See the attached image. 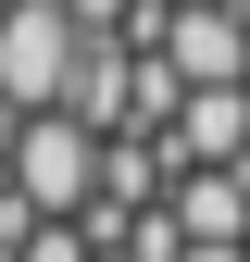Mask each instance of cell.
<instances>
[{
	"instance_id": "obj_1",
	"label": "cell",
	"mask_w": 250,
	"mask_h": 262,
	"mask_svg": "<svg viewBox=\"0 0 250 262\" xmlns=\"http://www.w3.org/2000/svg\"><path fill=\"white\" fill-rule=\"evenodd\" d=\"M88 187H100V150H88V125L75 113H25V138H13V212H88Z\"/></svg>"
},
{
	"instance_id": "obj_2",
	"label": "cell",
	"mask_w": 250,
	"mask_h": 262,
	"mask_svg": "<svg viewBox=\"0 0 250 262\" xmlns=\"http://www.w3.org/2000/svg\"><path fill=\"white\" fill-rule=\"evenodd\" d=\"M62 75H75V25H62V0H0V100H13V113H50Z\"/></svg>"
},
{
	"instance_id": "obj_3",
	"label": "cell",
	"mask_w": 250,
	"mask_h": 262,
	"mask_svg": "<svg viewBox=\"0 0 250 262\" xmlns=\"http://www.w3.org/2000/svg\"><path fill=\"white\" fill-rule=\"evenodd\" d=\"M163 75H187V88H238V75H250V13H238V0L163 13Z\"/></svg>"
},
{
	"instance_id": "obj_4",
	"label": "cell",
	"mask_w": 250,
	"mask_h": 262,
	"mask_svg": "<svg viewBox=\"0 0 250 262\" xmlns=\"http://www.w3.org/2000/svg\"><path fill=\"white\" fill-rule=\"evenodd\" d=\"M175 237L187 250H238L250 237V162H200V175L175 187Z\"/></svg>"
},
{
	"instance_id": "obj_5",
	"label": "cell",
	"mask_w": 250,
	"mask_h": 262,
	"mask_svg": "<svg viewBox=\"0 0 250 262\" xmlns=\"http://www.w3.org/2000/svg\"><path fill=\"white\" fill-rule=\"evenodd\" d=\"M13 262H88V237H75V225H25Z\"/></svg>"
},
{
	"instance_id": "obj_6",
	"label": "cell",
	"mask_w": 250,
	"mask_h": 262,
	"mask_svg": "<svg viewBox=\"0 0 250 262\" xmlns=\"http://www.w3.org/2000/svg\"><path fill=\"white\" fill-rule=\"evenodd\" d=\"M175 262H250V250H175Z\"/></svg>"
},
{
	"instance_id": "obj_7",
	"label": "cell",
	"mask_w": 250,
	"mask_h": 262,
	"mask_svg": "<svg viewBox=\"0 0 250 262\" xmlns=\"http://www.w3.org/2000/svg\"><path fill=\"white\" fill-rule=\"evenodd\" d=\"M163 13H200V0H163Z\"/></svg>"
}]
</instances>
